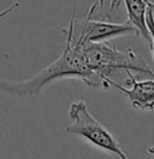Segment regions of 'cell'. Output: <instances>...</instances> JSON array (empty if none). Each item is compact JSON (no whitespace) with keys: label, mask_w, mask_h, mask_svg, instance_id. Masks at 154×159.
<instances>
[{"label":"cell","mask_w":154,"mask_h":159,"mask_svg":"<svg viewBox=\"0 0 154 159\" xmlns=\"http://www.w3.org/2000/svg\"><path fill=\"white\" fill-rule=\"evenodd\" d=\"M123 2L127 10V22H130L132 26L137 27L139 37L143 38L150 46L152 38H150L149 29L146 26V11L154 3L150 0H123Z\"/></svg>","instance_id":"8992f818"},{"label":"cell","mask_w":154,"mask_h":159,"mask_svg":"<svg viewBox=\"0 0 154 159\" xmlns=\"http://www.w3.org/2000/svg\"><path fill=\"white\" fill-rule=\"evenodd\" d=\"M71 124L67 125L65 131L72 135H78L87 140L94 147L104 150L106 152L115 154L116 157L127 159V154L124 152L117 143V140L112 136V133L101 124L97 118L90 114L85 101L76 99L71 103L68 110Z\"/></svg>","instance_id":"3957f363"},{"label":"cell","mask_w":154,"mask_h":159,"mask_svg":"<svg viewBox=\"0 0 154 159\" xmlns=\"http://www.w3.org/2000/svg\"><path fill=\"white\" fill-rule=\"evenodd\" d=\"M149 154L150 155H154V146H152V147L149 148Z\"/></svg>","instance_id":"9c48e42d"},{"label":"cell","mask_w":154,"mask_h":159,"mask_svg":"<svg viewBox=\"0 0 154 159\" xmlns=\"http://www.w3.org/2000/svg\"><path fill=\"white\" fill-rule=\"evenodd\" d=\"M79 42L87 66L102 80H105V83L108 84V89H109L108 82L111 79L113 80V76L117 72L122 71L126 72V74L135 71L154 78V72L152 71L150 66L146 63L143 57L135 52L134 49L131 48L119 49L106 41L93 42V41H82V39H79Z\"/></svg>","instance_id":"7a4b0ae2"},{"label":"cell","mask_w":154,"mask_h":159,"mask_svg":"<svg viewBox=\"0 0 154 159\" xmlns=\"http://www.w3.org/2000/svg\"><path fill=\"white\" fill-rule=\"evenodd\" d=\"M146 26L149 29L150 38H152V44H150V49L153 52L154 57V4H152L146 11Z\"/></svg>","instance_id":"52a82bcc"},{"label":"cell","mask_w":154,"mask_h":159,"mask_svg":"<svg viewBox=\"0 0 154 159\" xmlns=\"http://www.w3.org/2000/svg\"><path fill=\"white\" fill-rule=\"evenodd\" d=\"M75 26L79 27V30L76 31L74 27V35L79 39H82V41H108L111 38H116L127 34H134L139 37L137 27L132 26L130 22L113 23L111 20L93 19V18L86 16L82 22H76L75 19Z\"/></svg>","instance_id":"277c9868"},{"label":"cell","mask_w":154,"mask_h":159,"mask_svg":"<svg viewBox=\"0 0 154 159\" xmlns=\"http://www.w3.org/2000/svg\"><path fill=\"white\" fill-rule=\"evenodd\" d=\"M126 75L130 89L123 87L112 79L108 82L109 89H116L117 91L124 94L134 109L142 111L154 110V79L153 80H137L132 72H127Z\"/></svg>","instance_id":"5b68a950"},{"label":"cell","mask_w":154,"mask_h":159,"mask_svg":"<svg viewBox=\"0 0 154 159\" xmlns=\"http://www.w3.org/2000/svg\"><path fill=\"white\" fill-rule=\"evenodd\" d=\"M18 7H19V3H14V4H11V6H8L7 7V8H4V10H2V11H0V22H2L3 19H4V18L8 15L10 12H12V11H15V10L18 8Z\"/></svg>","instance_id":"ba28073f"},{"label":"cell","mask_w":154,"mask_h":159,"mask_svg":"<svg viewBox=\"0 0 154 159\" xmlns=\"http://www.w3.org/2000/svg\"><path fill=\"white\" fill-rule=\"evenodd\" d=\"M74 27L75 11L72 12L68 27L63 31L65 34V48L63 53L52 64L42 68L41 71H38L26 80H0V91H6L14 95L36 97L49 83L64 78H78L90 87L108 89L105 80H102L87 66L82 53V48H80V42L74 35Z\"/></svg>","instance_id":"6da1fadb"}]
</instances>
